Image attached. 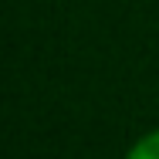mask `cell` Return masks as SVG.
Returning a JSON list of instances; mask_svg holds the SVG:
<instances>
[{
    "label": "cell",
    "mask_w": 159,
    "mask_h": 159,
    "mask_svg": "<svg viewBox=\"0 0 159 159\" xmlns=\"http://www.w3.org/2000/svg\"><path fill=\"white\" fill-rule=\"evenodd\" d=\"M125 159H159V129L149 132V135H142V139L129 149Z\"/></svg>",
    "instance_id": "obj_1"
}]
</instances>
